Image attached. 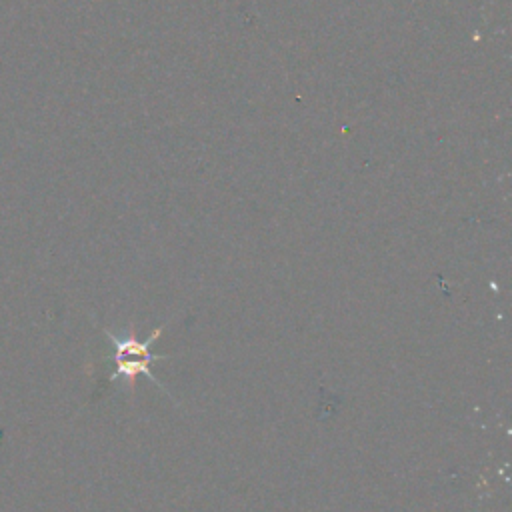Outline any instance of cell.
<instances>
[{
  "label": "cell",
  "mask_w": 512,
  "mask_h": 512,
  "mask_svg": "<svg viewBox=\"0 0 512 512\" xmlns=\"http://www.w3.org/2000/svg\"><path fill=\"white\" fill-rule=\"evenodd\" d=\"M106 334H108V338L112 340L114 350H116V354H114L116 370H114L112 376H110L112 380H124L130 388H134L136 376L144 374V376H148L150 380H154L158 386H162V384L152 376V372H150V364H152V360H156L158 356H156V354H150V350H148L150 342H154V340L162 334V328H158V330L148 338V342L136 340V336H134L132 332H130L128 336H124V338H118V336H114V334L108 332V330H106Z\"/></svg>",
  "instance_id": "1"
}]
</instances>
